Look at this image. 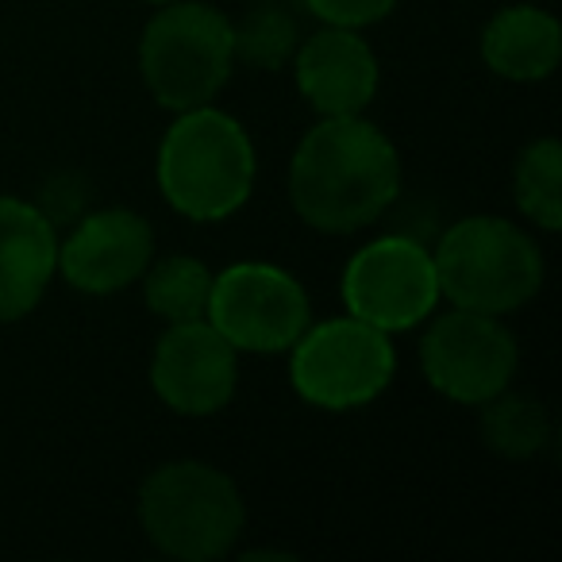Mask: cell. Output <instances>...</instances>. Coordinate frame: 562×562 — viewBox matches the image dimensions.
Wrapping results in <instances>:
<instances>
[{"instance_id": "277c9868", "label": "cell", "mask_w": 562, "mask_h": 562, "mask_svg": "<svg viewBox=\"0 0 562 562\" xmlns=\"http://www.w3.org/2000/svg\"><path fill=\"white\" fill-rule=\"evenodd\" d=\"M243 520L247 513L235 482L209 462H166L139 490V524L147 539L181 562H212L227 554Z\"/></svg>"}, {"instance_id": "ac0fdd59", "label": "cell", "mask_w": 562, "mask_h": 562, "mask_svg": "<svg viewBox=\"0 0 562 562\" xmlns=\"http://www.w3.org/2000/svg\"><path fill=\"white\" fill-rule=\"evenodd\" d=\"M516 204L520 212L539 224L543 232H554L562 224V147L554 139H536L520 155L513 173Z\"/></svg>"}, {"instance_id": "d6986e66", "label": "cell", "mask_w": 562, "mask_h": 562, "mask_svg": "<svg viewBox=\"0 0 562 562\" xmlns=\"http://www.w3.org/2000/svg\"><path fill=\"white\" fill-rule=\"evenodd\" d=\"M305 4L328 27H347V32L378 24L397 9V0H305Z\"/></svg>"}, {"instance_id": "5bb4252c", "label": "cell", "mask_w": 562, "mask_h": 562, "mask_svg": "<svg viewBox=\"0 0 562 562\" xmlns=\"http://www.w3.org/2000/svg\"><path fill=\"white\" fill-rule=\"evenodd\" d=\"M482 58L497 78L508 81H543L562 58V27L551 12L516 4L485 24Z\"/></svg>"}, {"instance_id": "e0dca14e", "label": "cell", "mask_w": 562, "mask_h": 562, "mask_svg": "<svg viewBox=\"0 0 562 562\" xmlns=\"http://www.w3.org/2000/svg\"><path fill=\"white\" fill-rule=\"evenodd\" d=\"M482 439L505 459H531L551 439V420L539 401L501 390L482 405Z\"/></svg>"}, {"instance_id": "7c38bea8", "label": "cell", "mask_w": 562, "mask_h": 562, "mask_svg": "<svg viewBox=\"0 0 562 562\" xmlns=\"http://www.w3.org/2000/svg\"><path fill=\"white\" fill-rule=\"evenodd\" d=\"M293 74L301 97L324 116H362V109L378 93L374 50L347 27H328L301 40Z\"/></svg>"}, {"instance_id": "6da1fadb", "label": "cell", "mask_w": 562, "mask_h": 562, "mask_svg": "<svg viewBox=\"0 0 562 562\" xmlns=\"http://www.w3.org/2000/svg\"><path fill=\"white\" fill-rule=\"evenodd\" d=\"M397 193V147L362 116H324V124H316L293 150L290 201L316 232H359L374 224Z\"/></svg>"}, {"instance_id": "ba28073f", "label": "cell", "mask_w": 562, "mask_h": 562, "mask_svg": "<svg viewBox=\"0 0 562 562\" xmlns=\"http://www.w3.org/2000/svg\"><path fill=\"white\" fill-rule=\"evenodd\" d=\"M344 305L378 331H408L439 305L431 250L408 235H382L347 262Z\"/></svg>"}, {"instance_id": "52a82bcc", "label": "cell", "mask_w": 562, "mask_h": 562, "mask_svg": "<svg viewBox=\"0 0 562 562\" xmlns=\"http://www.w3.org/2000/svg\"><path fill=\"white\" fill-rule=\"evenodd\" d=\"M308 297L293 273L270 262H235L212 278L204 321L235 347L250 355L290 351L308 328Z\"/></svg>"}, {"instance_id": "3957f363", "label": "cell", "mask_w": 562, "mask_h": 562, "mask_svg": "<svg viewBox=\"0 0 562 562\" xmlns=\"http://www.w3.org/2000/svg\"><path fill=\"white\" fill-rule=\"evenodd\" d=\"M436 262L439 297L454 308L505 316L528 305L543 285V255L520 224L501 216H470L447 227Z\"/></svg>"}, {"instance_id": "5b68a950", "label": "cell", "mask_w": 562, "mask_h": 562, "mask_svg": "<svg viewBox=\"0 0 562 562\" xmlns=\"http://www.w3.org/2000/svg\"><path fill=\"white\" fill-rule=\"evenodd\" d=\"M232 24L209 4L178 0L143 32L139 70L162 109L189 112L212 104L232 78Z\"/></svg>"}, {"instance_id": "8fae6325", "label": "cell", "mask_w": 562, "mask_h": 562, "mask_svg": "<svg viewBox=\"0 0 562 562\" xmlns=\"http://www.w3.org/2000/svg\"><path fill=\"white\" fill-rule=\"evenodd\" d=\"M155 258V232L132 209L81 216L70 239L58 243V270L78 293L109 297L143 278Z\"/></svg>"}, {"instance_id": "2e32d148", "label": "cell", "mask_w": 562, "mask_h": 562, "mask_svg": "<svg viewBox=\"0 0 562 562\" xmlns=\"http://www.w3.org/2000/svg\"><path fill=\"white\" fill-rule=\"evenodd\" d=\"M301 47V27L285 4L278 0H262L258 9H250L239 24H232V55L235 63L250 66V70H281L290 66Z\"/></svg>"}, {"instance_id": "4fadbf2b", "label": "cell", "mask_w": 562, "mask_h": 562, "mask_svg": "<svg viewBox=\"0 0 562 562\" xmlns=\"http://www.w3.org/2000/svg\"><path fill=\"white\" fill-rule=\"evenodd\" d=\"M58 270L55 220L40 204L0 196V324L24 321Z\"/></svg>"}, {"instance_id": "30bf717a", "label": "cell", "mask_w": 562, "mask_h": 562, "mask_svg": "<svg viewBox=\"0 0 562 562\" xmlns=\"http://www.w3.org/2000/svg\"><path fill=\"white\" fill-rule=\"evenodd\" d=\"M235 347L209 321L170 324L150 359V385L158 401L181 416H212L227 408L239 382Z\"/></svg>"}, {"instance_id": "8992f818", "label": "cell", "mask_w": 562, "mask_h": 562, "mask_svg": "<svg viewBox=\"0 0 562 562\" xmlns=\"http://www.w3.org/2000/svg\"><path fill=\"white\" fill-rule=\"evenodd\" d=\"M290 351L293 390L308 405L328 408V413L370 405L397 374V351L390 336L359 316H339L316 328L308 324Z\"/></svg>"}, {"instance_id": "7a4b0ae2", "label": "cell", "mask_w": 562, "mask_h": 562, "mask_svg": "<svg viewBox=\"0 0 562 562\" xmlns=\"http://www.w3.org/2000/svg\"><path fill=\"white\" fill-rule=\"evenodd\" d=\"M158 186L170 209L196 224L227 220L255 189L250 135L212 104L181 112L158 147Z\"/></svg>"}, {"instance_id": "9c48e42d", "label": "cell", "mask_w": 562, "mask_h": 562, "mask_svg": "<svg viewBox=\"0 0 562 562\" xmlns=\"http://www.w3.org/2000/svg\"><path fill=\"white\" fill-rule=\"evenodd\" d=\"M420 367L431 390L454 405H485L516 374V339L497 316L451 308L436 316L420 344Z\"/></svg>"}, {"instance_id": "9a60e30c", "label": "cell", "mask_w": 562, "mask_h": 562, "mask_svg": "<svg viewBox=\"0 0 562 562\" xmlns=\"http://www.w3.org/2000/svg\"><path fill=\"white\" fill-rule=\"evenodd\" d=\"M143 297L147 308L166 324H189L209 316V297H212V273L204 262H196L193 255H170L162 262L150 258V266L143 270Z\"/></svg>"}]
</instances>
